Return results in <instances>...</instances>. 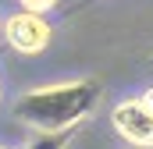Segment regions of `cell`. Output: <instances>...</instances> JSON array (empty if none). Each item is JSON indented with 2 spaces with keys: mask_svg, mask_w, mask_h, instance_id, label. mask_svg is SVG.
<instances>
[{
  "mask_svg": "<svg viewBox=\"0 0 153 149\" xmlns=\"http://www.w3.org/2000/svg\"><path fill=\"white\" fill-rule=\"evenodd\" d=\"M100 100L96 82H61V85H43L25 92L14 103V117L43 135H57L64 128H75L85 114H93Z\"/></svg>",
  "mask_w": 153,
  "mask_h": 149,
  "instance_id": "6da1fadb",
  "label": "cell"
},
{
  "mask_svg": "<svg viewBox=\"0 0 153 149\" xmlns=\"http://www.w3.org/2000/svg\"><path fill=\"white\" fill-rule=\"evenodd\" d=\"M50 36H53L50 21L43 14H36V11H18V14L4 18V39L18 53H29V57L32 53H43L46 43H50Z\"/></svg>",
  "mask_w": 153,
  "mask_h": 149,
  "instance_id": "7a4b0ae2",
  "label": "cell"
},
{
  "mask_svg": "<svg viewBox=\"0 0 153 149\" xmlns=\"http://www.w3.org/2000/svg\"><path fill=\"white\" fill-rule=\"evenodd\" d=\"M111 124L125 142H132L139 149H153V107L146 103V96L117 103L111 114Z\"/></svg>",
  "mask_w": 153,
  "mask_h": 149,
  "instance_id": "3957f363",
  "label": "cell"
},
{
  "mask_svg": "<svg viewBox=\"0 0 153 149\" xmlns=\"http://www.w3.org/2000/svg\"><path fill=\"white\" fill-rule=\"evenodd\" d=\"M22 4V11H36V14H46V11H53L61 0H18Z\"/></svg>",
  "mask_w": 153,
  "mask_h": 149,
  "instance_id": "277c9868",
  "label": "cell"
},
{
  "mask_svg": "<svg viewBox=\"0 0 153 149\" xmlns=\"http://www.w3.org/2000/svg\"><path fill=\"white\" fill-rule=\"evenodd\" d=\"M146 103H150V107H153V89H146Z\"/></svg>",
  "mask_w": 153,
  "mask_h": 149,
  "instance_id": "5b68a950",
  "label": "cell"
},
{
  "mask_svg": "<svg viewBox=\"0 0 153 149\" xmlns=\"http://www.w3.org/2000/svg\"><path fill=\"white\" fill-rule=\"evenodd\" d=\"M0 149H11V146H0Z\"/></svg>",
  "mask_w": 153,
  "mask_h": 149,
  "instance_id": "8992f818",
  "label": "cell"
},
{
  "mask_svg": "<svg viewBox=\"0 0 153 149\" xmlns=\"http://www.w3.org/2000/svg\"><path fill=\"white\" fill-rule=\"evenodd\" d=\"M0 29H4V25H0Z\"/></svg>",
  "mask_w": 153,
  "mask_h": 149,
  "instance_id": "52a82bcc",
  "label": "cell"
},
{
  "mask_svg": "<svg viewBox=\"0 0 153 149\" xmlns=\"http://www.w3.org/2000/svg\"><path fill=\"white\" fill-rule=\"evenodd\" d=\"M135 149H139V146H135Z\"/></svg>",
  "mask_w": 153,
  "mask_h": 149,
  "instance_id": "ba28073f",
  "label": "cell"
}]
</instances>
